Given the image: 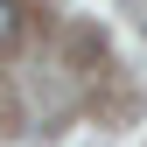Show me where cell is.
Wrapping results in <instances>:
<instances>
[{"instance_id": "1", "label": "cell", "mask_w": 147, "mask_h": 147, "mask_svg": "<svg viewBox=\"0 0 147 147\" xmlns=\"http://www.w3.org/2000/svg\"><path fill=\"white\" fill-rule=\"evenodd\" d=\"M14 35H21V7H14V0H0V49H7Z\"/></svg>"}]
</instances>
